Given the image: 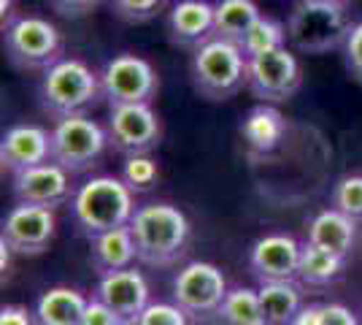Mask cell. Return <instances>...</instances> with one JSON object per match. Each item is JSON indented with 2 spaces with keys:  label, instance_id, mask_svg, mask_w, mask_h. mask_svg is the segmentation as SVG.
Here are the masks:
<instances>
[{
  "label": "cell",
  "instance_id": "obj_29",
  "mask_svg": "<svg viewBox=\"0 0 362 325\" xmlns=\"http://www.w3.org/2000/svg\"><path fill=\"white\" fill-rule=\"evenodd\" d=\"M330 206L351 217L354 222L362 219V173L341 176L330 193Z\"/></svg>",
  "mask_w": 362,
  "mask_h": 325
},
{
  "label": "cell",
  "instance_id": "obj_6",
  "mask_svg": "<svg viewBox=\"0 0 362 325\" xmlns=\"http://www.w3.org/2000/svg\"><path fill=\"white\" fill-rule=\"evenodd\" d=\"M3 49L16 71H46L62 60L65 41L54 22L38 14H19L3 28Z\"/></svg>",
  "mask_w": 362,
  "mask_h": 325
},
{
  "label": "cell",
  "instance_id": "obj_18",
  "mask_svg": "<svg viewBox=\"0 0 362 325\" xmlns=\"http://www.w3.org/2000/svg\"><path fill=\"white\" fill-rule=\"evenodd\" d=\"M287 133V120L279 111V106H273V103H257V106H252L241 122V139L246 144V149L255 157L273 155L284 144Z\"/></svg>",
  "mask_w": 362,
  "mask_h": 325
},
{
  "label": "cell",
  "instance_id": "obj_10",
  "mask_svg": "<svg viewBox=\"0 0 362 325\" xmlns=\"http://www.w3.org/2000/svg\"><path fill=\"white\" fill-rule=\"evenodd\" d=\"M303 84V68L298 55L289 47L273 49L265 55L249 57V79L246 90L255 95L259 103H287Z\"/></svg>",
  "mask_w": 362,
  "mask_h": 325
},
{
  "label": "cell",
  "instance_id": "obj_34",
  "mask_svg": "<svg viewBox=\"0 0 362 325\" xmlns=\"http://www.w3.org/2000/svg\"><path fill=\"white\" fill-rule=\"evenodd\" d=\"M49 3L65 19H81V16L92 14L103 0H49Z\"/></svg>",
  "mask_w": 362,
  "mask_h": 325
},
{
  "label": "cell",
  "instance_id": "obj_23",
  "mask_svg": "<svg viewBox=\"0 0 362 325\" xmlns=\"http://www.w3.org/2000/svg\"><path fill=\"white\" fill-rule=\"evenodd\" d=\"M259 16L262 11L255 0H214V35L241 44Z\"/></svg>",
  "mask_w": 362,
  "mask_h": 325
},
{
  "label": "cell",
  "instance_id": "obj_9",
  "mask_svg": "<svg viewBox=\"0 0 362 325\" xmlns=\"http://www.w3.org/2000/svg\"><path fill=\"white\" fill-rule=\"evenodd\" d=\"M227 295V279L219 266L192 261L173 277V304L184 309L192 323L211 320Z\"/></svg>",
  "mask_w": 362,
  "mask_h": 325
},
{
  "label": "cell",
  "instance_id": "obj_5",
  "mask_svg": "<svg viewBox=\"0 0 362 325\" xmlns=\"http://www.w3.org/2000/svg\"><path fill=\"white\" fill-rule=\"evenodd\" d=\"M351 28L354 22L346 3L298 0L287 16L289 47L303 55H327L332 49H344Z\"/></svg>",
  "mask_w": 362,
  "mask_h": 325
},
{
  "label": "cell",
  "instance_id": "obj_32",
  "mask_svg": "<svg viewBox=\"0 0 362 325\" xmlns=\"http://www.w3.org/2000/svg\"><path fill=\"white\" fill-rule=\"evenodd\" d=\"M344 62H346L349 76L362 84V22H357L349 33L344 44Z\"/></svg>",
  "mask_w": 362,
  "mask_h": 325
},
{
  "label": "cell",
  "instance_id": "obj_16",
  "mask_svg": "<svg viewBox=\"0 0 362 325\" xmlns=\"http://www.w3.org/2000/svg\"><path fill=\"white\" fill-rule=\"evenodd\" d=\"M149 295V282L136 266L114 271V274H103L95 285V298H100L106 307H111L127 325L151 304Z\"/></svg>",
  "mask_w": 362,
  "mask_h": 325
},
{
  "label": "cell",
  "instance_id": "obj_20",
  "mask_svg": "<svg viewBox=\"0 0 362 325\" xmlns=\"http://www.w3.org/2000/svg\"><path fill=\"white\" fill-rule=\"evenodd\" d=\"M138 261L136 241H133V233L130 225L124 228H114L100 236L90 239V263L92 268L103 277V274H114L122 268H130Z\"/></svg>",
  "mask_w": 362,
  "mask_h": 325
},
{
  "label": "cell",
  "instance_id": "obj_7",
  "mask_svg": "<svg viewBox=\"0 0 362 325\" xmlns=\"http://www.w3.org/2000/svg\"><path fill=\"white\" fill-rule=\"evenodd\" d=\"M108 130L90 114H76L57 120L52 127V160L60 163L71 176L90 173L106 155Z\"/></svg>",
  "mask_w": 362,
  "mask_h": 325
},
{
  "label": "cell",
  "instance_id": "obj_15",
  "mask_svg": "<svg viewBox=\"0 0 362 325\" xmlns=\"http://www.w3.org/2000/svg\"><path fill=\"white\" fill-rule=\"evenodd\" d=\"M52 160V130L41 125H14L0 139V163L8 173H22Z\"/></svg>",
  "mask_w": 362,
  "mask_h": 325
},
{
  "label": "cell",
  "instance_id": "obj_37",
  "mask_svg": "<svg viewBox=\"0 0 362 325\" xmlns=\"http://www.w3.org/2000/svg\"><path fill=\"white\" fill-rule=\"evenodd\" d=\"M330 3H346V0H330Z\"/></svg>",
  "mask_w": 362,
  "mask_h": 325
},
{
  "label": "cell",
  "instance_id": "obj_21",
  "mask_svg": "<svg viewBox=\"0 0 362 325\" xmlns=\"http://www.w3.org/2000/svg\"><path fill=\"white\" fill-rule=\"evenodd\" d=\"M90 298L76 287H49L35 301V325H81Z\"/></svg>",
  "mask_w": 362,
  "mask_h": 325
},
{
  "label": "cell",
  "instance_id": "obj_24",
  "mask_svg": "<svg viewBox=\"0 0 362 325\" xmlns=\"http://www.w3.org/2000/svg\"><path fill=\"white\" fill-rule=\"evenodd\" d=\"M346 268V258L327 252V249L317 247L311 241H303L300 252V268H298V282L305 287H327L335 285L338 279L344 277Z\"/></svg>",
  "mask_w": 362,
  "mask_h": 325
},
{
  "label": "cell",
  "instance_id": "obj_4",
  "mask_svg": "<svg viewBox=\"0 0 362 325\" xmlns=\"http://www.w3.org/2000/svg\"><path fill=\"white\" fill-rule=\"evenodd\" d=\"M189 79L200 98L222 103L230 101L246 87L249 79V57L235 41L216 38L206 41L192 52L189 60Z\"/></svg>",
  "mask_w": 362,
  "mask_h": 325
},
{
  "label": "cell",
  "instance_id": "obj_31",
  "mask_svg": "<svg viewBox=\"0 0 362 325\" xmlns=\"http://www.w3.org/2000/svg\"><path fill=\"white\" fill-rule=\"evenodd\" d=\"M192 320L184 314L181 307H176L173 301L168 304V301H151L146 309L138 314L136 320L130 325H189Z\"/></svg>",
  "mask_w": 362,
  "mask_h": 325
},
{
  "label": "cell",
  "instance_id": "obj_12",
  "mask_svg": "<svg viewBox=\"0 0 362 325\" xmlns=\"http://www.w3.org/2000/svg\"><path fill=\"white\" fill-rule=\"evenodd\" d=\"M57 236V217L54 209L33 206V203H16L3 219L0 241L19 258H35L52 247Z\"/></svg>",
  "mask_w": 362,
  "mask_h": 325
},
{
  "label": "cell",
  "instance_id": "obj_36",
  "mask_svg": "<svg viewBox=\"0 0 362 325\" xmlns=\"http://www.w3.org/2000/svg\"><path fill=\"white\" fill-rule=\"evenodd\" d=\"M0 8H3V11H0V14H3V28H6L8 22H14L16 16H19L14 11V0H0Z\"/></svg>",
  "mask_w": 362,
  "mask_h": 325
},
{
  "label": "cell",
  "instance_id": "obj_17",
  "mask_svg": "<svg viewBox=\"0 0 362 325\" xmlns=\"http://www.w3.org/2000/svg\"><path fill=\"white\" fill-rule=\"evenodd\" d=\"M168 38L181 49L203 47L214 38V3L209 0H179L168 11Z\"/></svg>",
  "mask_w": 362,
  "mask_h": 325
},
{
  "label": "cell",
  "instance_id": "obj_28",
  "mask_svg": "<svg viewBox=\"0 0 362 325\" xmlns=\"http://www.w3.org/2000/svg\"><path fill=\"white\" fill-rule=\"evenodd\" d=\"M292 325H360L357 314L344 304H305Z\"/></svg>",
  "mask_w": 362,
  "mask_h": 325
},
{
  "label": "cell",
  "instance_id": "obj_22",
  "mask_svg": "<svg viewBox=\"0 0 362 325\" xmlns=\"http://www.w3.org/2000/svg\"><path fill=\"white\" fill-rule=\"evenodd\" d=\"M257 293H259L265 325H292L305 307L298 282H268V285H259Z\"/></svg>",
  "mask_w": 362,
  "mask_h": 325
},
{
  "label": "cell",
  "instance_id": "obj_1",
  "mask_svg": "<svg viewBox=\"0 0 362 325\" xmlns=\"http://www.w3.org/2000/svg\"><path fill=\"white\" fill-rule=\"evenodd\" d=\"M130 233L136 241L138 261L151 268L173 266L184 258L192 239L189 219L173 203H146L136 209L130 219Z\"/></svg>",
  "mask_w": 362,
  "mask_h": 325
},
{
  "label": "cell",
  "instance_id": "obj_25",
  "mask_svg": "<svg viewBox=\"0 0 362 325\" xmlns=\"http://www.w3.org/2000/svg\"><path fill=\"white\" fill-rule=\"evenodd\" d=\"M216 325H265V314L259 307V293L252 287L227 290L222 307L214 314Z\"/></svg>",
  "mask_w": 362,
  "mask_h": 325
},
{
  "label": "cell",
  "instance_id": "obj_35",
  "mask_svg": "<svg viewBox=\"0 0 362 325\" xmlns=\"http://www.w3.org/2000/svg\"><path fill=\"white\" fill-rule=\"evenodd\" d=\"M0 325H35V314L22 304H6L0 309Z\"/></svg>",
  "mask_w": 362,
  "mask_h": 325
},
{
  "label": "cell",
  "instance_id": "obj_26",
  "mask_svg": "<svg viewBox=\"0 0 362 325\" xmlns=\"http://www.w3.org/2000/svg\"><path fill=\"white\" fill-rule=\"evenodd\" d=\"M287 22L276 19V16H259L252 30L243 35V41L238 47L243 49L246 57H257V55H265V52H273V49L287 47Z\"/></svg>",
  "mask_w": 362,
  "mask_h": 325
},
{
  "label": "cell",
  "instance_id": "obj_14",
  "mask_svg": "<svg viewBox=\"0 0 362 325\" xmlns=\"http://www.w3.org/2000/svg\"><path fill=\"white\" fill-rule=\"evenodd\" d=\"M16 203H33V206H46V209H57L62 203L74 198V182L71 173L62 169L60 163L49 160L35 169H28L16 173L11 182Z\"/></svg>",
  "mask_w": 362,
  "mask_h": 325
},
{
  "label": "cell",
  "instance_id": "obj_8",
  "mask_svg": "<svg viewBox=\"0 0 362 325\" xmlns=\"http://www.w3.org/2000/svg\"><path fill=\"white\" fill-rule=\"evenodd\" d=\"M103 98L111 106H133V103H154L160 93V74L146 57L122 52L114 55L100 68Z\"/></svg>",
  "mask_w": 362,
  "mask_h": 325
},
{
  "label": "cell",
  "instance_id": "obj_19",
  "mask_svg": "<svg viewBox=\"0 0 362 325\" xmlns=\"http://www.w3.org/2000/svg\"><path fill=\"white\" fill-rule=\"evenodd\" d=\"M354 239H357V222L332 206L322 209L305 228V241L327 249V252H335L346 261L354 249Z\"/></svg>",
  "mask_w": 362,
  "mask_h": 325
},
{
  "label": "cell",
  "instance_id": "obj_3",
  "mask_svg": "<svg viewBox=\"0 0 362 325\" xmlns=\"http://www.w3.org/2000/svg\"><path fill=\"white\" fill-rule=\"evenodd\" d=\"M100 98H103L100 74L92 71V65L78 57H62L52 68H46L38 87L41 108L54 122L76 114H87Z\"/></svg>",
  "mask_w": 362,
  "mask_h": 325
},
{
  "label": "cell",
  "instance_id": "obj_13",
  "mask_svg": "<svg viewBox=\"0 0 362 325\" xmlns=\"http://www.w3.org/2000/svg\"><path fill=\"white\" fill-rule=\"evenodd\" d=\"M303 244L289 233L259 236L249 249V271L259 285L268 282H295L300 268Z\"/></svg>",
  "mask_w": 362,
  "mask_h": 325
},
{
  "label": "cell",
  "instance_id": "obj_2",
  "mask_svg": "<svg viewBox=\"0 0 362 325\" xmlns=\"http://www.w3.org/2000/svg\"><path fill=\"white\" fill-rule=\"evenodd\" d=\"M71 215L76 231L87 239H95L100 233L130 225L136 215V193L122 182V176H92L76 187Z\"/></svg>",
  "mask_w": 362,
  "mask_h": 325
},
{
  "label": "cell",
  "instance_id": "obj_33",
  "mask_svg": "<svg viewBox=\"0 0 362 325\" xmlns=\"http://www.w3.org/2000/svg\"><path fill=\"white\" fill-rule=\"evenodd\" d=\"M81 325H127V323H124L111 307H106L100 298L92 295L90 304H87V309H84V314H81Z\"/></svg>",
  "mask_w": 362,
  "mask_h": 325
},
{
  "label": "cell",
  "instance_id": "obj_27",
  "mask_svg": "<svg viewBox=\"0 0 362 325\" xmlns=\"http://www.w3.org/2000/svg\"><path fill=\"white\" fill-rule=\"evenodd\" d=\"M122 182L130 187L133 193H149L160 182V166L151 155H133L124 157L119 171Z\"/></svg>",
  "mask_w": 362,
  "mask_h": 325
},
{
  "label": "cell",
  "instance_id": "obj_30",
  "mask_svg": "<svg viewBox=\"0 0 362 325\" xmlns=\"http://www.w3.org/2000/svg\"><path fill=\"white\" fill-rule=\"evenodd\" d=\"M114 16L130 25H144L165 11L168 0H108Z\"/></svg>",
  "mask_w": 362,
  "mask_h": 325
},
{
  "label": "cell",
  "instance_id": "obj_11",
  "mask_svg": "<svg viewBox=\"0 0 362 325\" xmlns=\"http://www.w3.org/2000/svg\"><path fill=\"white\" fill-rule=\"evenodd\" d=\"M106 130L108 144L124 157L151 155L163 141V120L151 103L111 106Z\"/></svg>",
  "mask_w": 362,
  "mask_h": 325
}]
</instances>
